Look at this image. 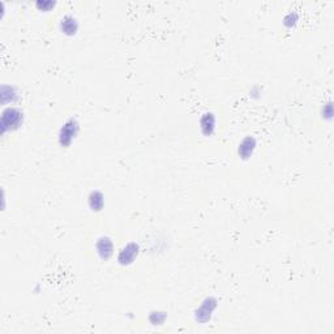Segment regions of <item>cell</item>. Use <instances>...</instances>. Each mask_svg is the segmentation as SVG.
I'll return each mask as SVG.
<instances>
[{
  "label": "cell",
  "instance_id": "obj_5",
  "mask_svg": "<svg viewBox=\"0 0 334 334\" xmlns=\"http://www.w3.org/2000/svg\"><path fill=\"white\" fill-rule=\"evenodd\" d=\"M96 250L99 259L107 261L114 255V241L110 236H101L96 243Z\"/></svg>",
  "mask_w": 334,
  "mask_h": 334
},
{
  "label": "cell",
  "instance_id": "obj_7",
  "mask_svg": "<svg viewBox=\"0 0 334 334\" xmlns=\"http://www.w3.org/2000/svg\"><path fill=\"white\" fill-rule=\"evenodd\" d=\"M215 127H217V118H215L214 113L203 114V117L200 118L201 132L207 137H209L214 133Z\"/></svg>",
  "mask_w": 334,
  "mask_h": 334
},
{
  "label": "cell",
  "instance_id": "obj_12",
  "mask_svg": "<svg viewBox=\"0 0 334 334\" xmlns=\"http://www.w3.org/2000/svg\"><path fill=\"white\" fill-rule=\"evenodd\" d=\"M298 21H299V13L294 11L288 12L287 15L285 16V18H283V24L287 28H294L298 24Z\"/></svg>",
  "mask_w": 334,
  "mask_h": 334
},
{
  "label": "cell",
  "instance_id": "obj_14",
  "mask_svg": "<svg viewBox=\"0 0 334 334\" xmlns=\"http://www.w3.org/2000/svg\"><path fill=\"white\" fill-rule=\"evenodd\" d=\"M324 118H326V119H331V115H333V106H331V102H329V103H326L325 106H324Z\"/></svg>",
  "mask_w": 334,
  "mask_h": 334
},
{
  "label": "cell",
  "instance_id": "obj_6",
  "mask_svg": "<svg viewBox=\"0 0 334 334\" xmlns=\"http://www.w3.org/2000/svg\"><path fill=\"white\" fill-rule=\"evenodd\" d=\"M256 146H257V141H256L255 137L253 136L244 137V139L241 140V143L239 144V148H238L239 158L243 161L250 160V158L253 155V153H255Z\"/></svg>",
  "mask_w": 334,
  "mask_h": 334
},
{
  "label": "cell",
  "instance_id": "obj_2",
  "mask_svg": "<svg viewBox=\"0 0 334 334\" xmlns=\"http://www.w3.org/2000/svg\"><path fill=\"white\" fill-rule=\"evenodd\" d=\"M79 131L80 124L79 122H77V119H76V118L68 119L67 122L61 125L60 129H59V144H60L63 148H68V146L75 141V139L77 137V135H79Z\"/></svg>",
  "mask_w": 334,
  "mask_h": 334
},
{
  "label": "cell",
  "instance_id": "obj_10",
  "mask_svg": "<svg viewBox=\"0 0 334 334\" xmlns=\"http://www.w3.org/2000/svg\"><path fill=\"white\" fill-rule=\"evenodd\" d=\"M2 102H3L4 105L6 103H8V102H15L16 99L18 98V94L17 92H16V87L15 86H9V85H3L2 86Z\"/></svg>",
  "mask_w": 334,
  "mask_h": 334
},
{
  "label": "cell",
  "instance_id": "obj_4",
  "mask_svg": "<svg viewBox=\"0 0 334 334\" xmlns=\"http://www.w3.org/2000/svg\"><path fill=\"white\" fill-rule=\"evenodd\" d=\"M217 303L218 300L215 299L214 297H208L207 299L201 303V305L195 312L196 320H197L198 323H207V321H209L213 312H214L215 308H217Z\"/></svg>",
  "mask_w": 334,
  "mask_h": 334
},
{
  "label": "cell",
  "instance_id": "obj_8",
  "mask_svg": "<svg viewBox=\"0 0 334 334\" xmlns=\"http://www.w3.org/2000/svg\"><path fill=\"white\" fill-rule=\"evenodd\" d=\"M79 20L72 15L64 16L60 20V24H59V28H60L61 33H64L65 35H75L79 30Z\"/></svg>",
  "mask_w": 334,
  "mask_h": 334
},
{
  "label": "cell",
  "instance_id": "obj_11",
  "mask_svg": "<svg viewBox=\"0 0 334 334\" xmlns=\"http://www.w3.org/2000/svg\"><path fill=\"white\" fill-rule=\"evenodd\" d=\"M35 7L42 12H50L56 7L55 0H37Z\"/></svg>",
  "mask_w": 334,
  "mask_h": 334
},
{
  "label": "cell",
  "instance_id": "obj_9",
  "mask_svg": "<svg viewBox=\"0 0 334 334\" xmlns=\"http://www.w3.org/2000/svg\"><path fill=\"white\" fill-rule=\"evenodd\" d=\"M87 204L93 212H101L105 207V196L101 191H92L87 197Z\"/></svg>",
  "mask_w": 334,
  "mask_h": 334
},
{
  "label": "cell",
  "instance_id": "obj_3",
  "mask_svg": "<svg viewBox=\"0 0 334 334\" xmlns=\"http://www.w3.org/2000/svg\"><path fill=\"white\" fill-rule=\"evenodd\" d=\"M140 253V246L136 241H129L125 244L124 247L119 251L118 255V262L123 266H128V265L133 264L135 260L137 259V256Z\"/></svg>",
  "mask_w": 334,
  "mask_h": 334
},
{
  "label": "cell",
  "instance_id": "obj_13",
  "mask_svg": "<svg viewBox=\"0 0 334 334\" xmlns=\"http://www.w3.org/2000/svg\"><path fill=\"white\" fill-rule=\"evenodd\" d=\"M166 319V315L163 314V312H153V314L150 315V321L151 324H154V325H161V324H163V321H165Z\"/></svg>",
  "mask_w": 334,
  "mask_h": 334
},
{
  "label": "cell",
  "instance_id": "obj_1",
  "mask_svg": "<svg viewBox=\"0 0 334 334\" xmlns=\"http://www.w3.org/2000/svg\"><path fill=\"white\" fill-rule=\"evenodd\" d=\"M24 123V113L20 108L16 107H7L2 114V120H0V125H2V132L7 133V132H13L23 125Z\"/></svg>",
  "mask_w": 334,
  "mask_h": 334
}]
</instances>
